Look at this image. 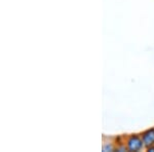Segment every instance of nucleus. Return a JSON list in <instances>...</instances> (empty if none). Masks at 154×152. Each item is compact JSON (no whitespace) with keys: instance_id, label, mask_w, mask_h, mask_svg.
I'll list each match as a JSON object with an SVG mask.
<instances>
[{"instance_id":"obj_3","label":"nucleus","mask_w":154,"mask_h":152,"mask_svg":"<svg viewBox=\"0 0 154 152\" xmlns=\"http://www.w3.org/2000/svg\"><path fill=\"white\" fill-rule=\"evenodd\" d=\"M115 148H116V143H114V142H106V143L103 144L102 151L103 152H113V151H115Z\"/></svg>"},{"instance_id":"obj_4","label":"nucleus","mask_w":154,"mask_h":152,"mask_svg":"<svg viewBox=\"0 0 154 152\" xmlns=\"http://www.w3.org/2000/svg\"><path fill=\"white\" fill-rule=\"evenodd\" d=\"M145 150H146V151H148V152H154V145L150 146V147H148V148H146Z\"/></svg>"},{"instance_id":"obj_1","label":"nucleus","mask_w":154,"mask_h":152,"mask_svg":"<svg viewBox=\"0 0 154 152\" xmlns=\"http://www.w3.org/2000/svg\"><path fill=\"white\" fill-rule=\"evenodd\" d=\"M125 143L128 152H141L145 149L141 134L128 135L125 137Z\"/></svg>"},{"instance_id":"obj_2","label":"nucleus","mask_w":154,"mask_h":152,"mask_svg":"<svg viewBox=\"0 0 154 152\" xmlns=\"http://www.w3.org/2000/svg\"><path fill=\"white\" fill-rule=\"evenodd\" d=\"M141 136H142L144 145H145V149L154 145V128L145 129L141 133Z\"/></svg>"}]
</instances>
